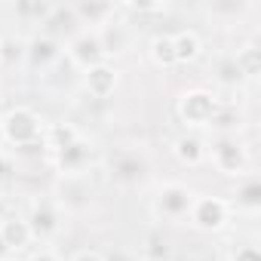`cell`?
<instances>
[{
	"instance_id": "cell-1",
	"label": "cell",
	"mask_w": 261,
	"mask_h": 261,
	"mask_svg": "<svg viewBox=\"0 0 261 261\" xmlns=\"http://www.w3.org/2000/svg\"><path fill=\"white\" fill-rule=\"evenodd\" d=\"M0 129H4V142L13 145V148H34L43 142V129H46V120L34 111V108H13L0 117Z\"/></svg>"
},
{
	"instance_id": "cell-2",
	"label": "cell",
	"mask_w": 261,
	"mask_h": 261,
	"mask_svg": "<svg viewBox=\"0 0 261 261\" xmlns=\"http://www.w3.org/2000/svg\"><path fill=\"white\" fill-rule=\"evenodd\" d=\"M221 108V98L212 92V89H203V86H194V89H185L175 101V114L185 126L191 129H206L212 123V117L218 114Z\"/></svg>"
},
{
	"instance_id": "cell-3",
	"label": "cell",
	"mask_w": 261,
	"mask_h": 261,
	"mask_svg": "<svg viewBox=\"0 0 261 261\" xmlns=\"http://www.w3.org/2000/svg\"><path fill=\"white\" fill-rule=\"evenodd\" d=\"M206 160L227 178H243L249 169V151L237 136H215L212 145H206Z\"/></svg>"
},
{
	"instance_id": "cell-4",
	"label": "cell",
	"mask_w": 261,
	"mask_h": 261,
	"mask_svg": "<svg viewBox=\"0 0 261 261\" xmlns=\"http://www.w3.org/2000/svg\"><path fill=\"white\" fill-rule=\"evenodd\" d=\"M230 203L224 197H212V194H197L194 197V206L188 212L191 224L203 233H221L227 224H230Z\"/></svg>"
},
{
	"instance_id": "cell-5",
	"label": "cell",
	"mask_w": 261,
	"mask_h": 261,
	"mask_svg": "<svg viewBox=\"0 0 261 261\" xmlns=\"http://www.w3.org/2000/svg\"><path fill=\"white\" fill-rule=\"evenodd\" d=\"M194 191L181 181H166L157 188L154 194V215L157 218H166V221H181L188 218L191 206H194Z\"/></svg>"
},
{
	"instance_id": "cell-6",
	"label": "cell",
	"mask_w": 261,
	"mask_h": 261,
	"mask_svg": "<svg viewBox=\"0 0 261 261\" xmlns=\"http://www.w3.org/2000/svg\"><path fill=\"white\" fill-rule=\"evenodd\" d=\"M25 221H28L34 240H53V237H59L62 227H65V212H62V206H59L53 197H37V200L31 203Z\"/></svg>"
},
{
	"instance_id": "cell-7",
	"label": "cell",
	"mask_w": 261,
	"mask_h": 261,
	"mask_svg": "<svg viewBox=\"0 0 261 261\" xmlns=\"http://www.w3.org/2000/svg\"><path fill=\"white\" fill-rule=\"evenodd\" d=\"M65 56H68L71 65L80 68V71H89V68L108 62V56H105L101 40H98L95 31H80V34H74V37L68 40V46H65Z\"/></svg>"
},
{
	"instance_id": "cell-8",
	"label": "cell",
	"mask_w": 261,
	"mask_h": 261,
	"mask_svg": "<svg viewBox=\"0 0 261 261\" xmlns=\"http://www.w3.org/2000/svg\"><path fill=\"white\" fill-rule=\"evenodd\" d=\"M92 160H95V145L86 136L74 139L68 148H62L59 154H53V166L59 169V175H83Z\"/></svg>"
},
{
	"instance_id": "cell-9",
	"label": "cell",
	"mask_w": 261,
	"mask_h": 261,
	"mask_svg": "<svg viewBox=\"0 0 261 261\" xmlns=\"http://www.w3.org/2000/svg\"><path fill=\"white\" fill-rule=\"evenodd\" d=\"M53 200L62 206V212H83V209H89V203H92V185H89L86 172L83 175H62L59 194Z\"/></svg>"
},
{
	"instance_id": "cell-10",
	"label": "cell",
	"mask_w": 261,
	"mask_h": 261,
	"mask_svg": "<svg viewBox=\"0 0 261 261\" xmlns=\"http://www.w3.org/2000/svg\"><path fill=\"white\" fill-rule=\"evenodd\" d=\"M83 86H86V92H89L92 98L105 101V98H111V95L117 92V86H120V71H117L111 62H101V65H95V68L83 71Z\"/></svg>"
},
{
	"instance_id": "cell-11",
	"label": "cell",
	"mask_w": 261,
	"mask_h": 261,
	"mask_svg": "<svg viewBox=\"0 0 261 261\" xmlns=\"http://www.w3.org/2000/svg\"><path fill=\"white\" fill-rule=\"evenodd\" d=\"M31 243H34V233H31V227H28L25 215H19V212H16V215L0 218V246H4L7 252L19 255V252H25Z\"/></svg>"
},
{
	"instance_id": "cell-12",
	"label": "cell",
	"mask_w": 261,
	"mask_h": 261,
	"mask_svg": "<svg viewBox=\"0 0 261 261\" xmlns=\"http://www.w3.org/2000/svg\"><path fill=\"white\" fill-rule=\"evenodd\" d=\"M59 56H62L59 40H53V37L43 34V31H37L31 40H25V62H28V68H34V71H46L49 65L59 62Z\"/></svg>"
},
{
	"instance_id": "cell-13",
	"label": "cell",
	"mask_w": 261,
	"mask_h": 261,
	"mask_svg": "<svg viewBox=\"0 0 261 261\" xmlns=\"http://www.w3.org/2000/svg\"><path fill=\"white\" fill-rule=\"evenodd\" d=\"M111 175L114 181L126 185V188H133V185H142L145 175H148V160L139 157L136 151H123L111 160Z\"/></svg>"
},
{
	"instance_id": "cell-14",
	"label": "cell",
	"mask_w": 261,
	"mask_h": 261,
	"mask_svg": "<svg viewBox=\"0 0 261 261\" xmlns=\"http://www.w3.org/2000/svg\"><path fill=\"white\" fill-rule=\"evenodd\" d=\"M71 10H74L77 22L80 25H92V31H98V28H105L108 22L117 19V7L105 4V0H77Z\"/></svg>"
},
{
	"instance_id": "cell-15",
	"label": "cell",
	"mask_w": 261,
	"mask_h": 261,
	"mask_svg": "<svg viewBox=\"0 0 261 261\" xmlns=\"http://www.w3.org/2000/svg\"><path fill=\"white\" fill-rule=\"evenodd\" d=\"M172 157H175L181 166L197 169V166L206 163V142H203L200 136H178V139L172 142Z\"/></svg>"
},
{
	"instance_id": "cell-16",
	"label": "cell",
	"mask_w": 261,
	"mask_h": 261,
	"mask_svg": "<svg viewBox=\"0 0 261 261\" xmlns=\"http://www.w3.org/2000/svg\"><path fill=\"white\" fill-rule=\"evenodd\" d=\"M83 133L74 126V123H46V129H43V148L49 151V157L53 154H59L62 148H68L74 139H80Z\"/></svg>"
},
{
	"instance_id": "cell-17",
	"label": "cell",
	"mask_w": 261,
	"mask_h": 261,
	"mask_svg": "<svg viewBox=\"0 0 261 261\" xmlns=\"http://www.w3.org/2000/svg\"><path fill=\"white\" fill-rule=\"evenodd\" d=\"M227 203H230V209H240L246 215H258L261 212V181L258 178H246L243 185H237V194Z\"/></svg>"
},
{
	"instance_id": "cell-18",
	"label": "cell",
	"mask_w": 261,
	"mask_h": 261,
	"mask_svg": "<svg viewBox=\"0 0 261 261\" xmlns=\"http://www.w3.org/2000/svg\"><path fill=\"white\" fill-rule=\"evenodd\" d=\"M95 34H98V40H101L105 56H123V53L129 49V31H126V25L117 22V19L108 22L105 28H98Z\"/></svg>"
},
{
	"instance_id": "cell-19",
	"label": "cell",
	"mask_w": 261,
	"mask_h": 261,
	"mask_svg": "<svg viewBox=\"0 0 261 261\" xmlns=\"http://www.w3.org/2000/svg\"><path fill=\"white\" fill-rule=\"evenodd\" d=\"M172 46H175V62H178V65H194V62L203 56V40H200V34L191 31V28L172 34Z\"/></svg>"
},
{
	"instance_id": "cell-20",
	"label": "cell",
	"mask_w": 261,
	"mask_h": 261,
	"mask_svg": "<svg viewBox=\"0 0 261 261\" xmlns=\"http://www.w3.org/2000/svg\"><path fill=\"white\" fill-rule=\"evenodd\" d=\"M148 56H151V62H154L157 68H163V71L175 68L178 62H175L172 34H154V37H151V43H148Z\"/></svg>"
},
{
	"instance_id": "cell-21",
	"label": "cell",
	"mask_w": 261,
	"mask_h": 261,
	"mask_svg": "<svg viewBox=\"0 0 261 261\" xmlns=\"http://www.w3.org/2000/svg\"><path fill=\"white\" fill-rule=\"evenodd\" d=\"M233 68H237L240 77L255 80V77L261 74V49H258V43H246V46H240L237 56H233Z\"/></svg>"
},
{
	"instance_id": "cell-22",
	"label": "cell",
	"mask_w": 261,
	"mask_h": 261,
	"mask_svg": "<svg viewBox=\"0 0 261 261\" xmlns=\"http://www.w3.org/2000/svg\"><path fill=\"white\" fill-rule=\"evenodd\" d=\"M56 4H46V0H19L16 4V16L25 22H46Z\"/></svg>"
},
{
	"instance_id": "cell-23",
	"label": "cell",
	"mask_w": 261,
	"mask_h": 261,
	"mask_svg": "<svg viewBox=\"0 0 261 261\" xmlns=\"http://www.w3.org/2000/svg\"><path fill=\"white\" fill-rule=\"evenodd\" d=\"M240 129V114L233 111V108H227V105H221L218 108V114L212 117V123H209V129H218V136H233L230 129Z\"/></svg>"
},
{
	"instance_id": "cell-24",
	"label": "cell",
	"mask_w": 261,
	"mask_h": 261,
	"mask_svg": "<svg viewBox=\"0 0 261 261\" xmlns=\"http://www.w3.org/2000/svg\"><path fill=\"white\" fill-rule=\"evenodd\" d=\"M166 10H169L166 0H139V4H120L117 7V13H139V16H160Z\"/></svg>"
},
{
	"instance_id": "cell-25",
	"label": "cell",
	"mask_w": 261,
	"mask_h": 261,
	"mask_svg": "<svg viewBox=\"0 0 261 261\" xmlns=\"http://www.w3.org/2000/svg\"><path fill=\"white\" fill-rule=\"evenodd\" d=\"M227 261H261V249L255 243H240L227 252Z\"/></svg>"
},
{
	"instance_id": "cell-26",
	"label": "cell",
	"mask_w": 261,
	"mask_h": 261,
	"mask_svg": "<svg viewBox=\"0 0 261 261\" xmlns=\"http://www.w3.org/2000/svg\"><path fill=\"white\" fill-rule=\"evenodd\" d=\"M166 252H169V246H166V240H163L160 233H151V237L145 240V249H142V255H148V258L160 261V258H163Z\"/></svg>"
},
{
	"instance_id": "cell-27",
	"label": "cell",
	"mask_w": 261,
	"mask_h": 261,
	"mask_svg": "<svg viewBox=\"0 0 261 261\" xmlns=\"http://www.w3.org/2000/svg\"><path fill=\"white\" fill-rule=\"evenodd\" d=\"M13 172H16V166H13L10 154H4V151H0V188H4V185L13 178Z\"/></svg>"
},
{
	"instance_id": "cell-28",
	"label": "cell",
	"mask_w": 261,
	"mask_h": 261,
	"mask_svg": "<svg viewBox=\"0 0 261 261\" xmlns=\"http://www.w3.org/2000/svg\"><path fill=\"white\" fill-rule=\"evenodd\" d=\"M71 261H105V252H98V249H80V252L71 255Z\"/></svg>"
},
{
	"instance_id": "cell-29",
	"label": "cell",
	"mask_w": 261,
	"mask_h": 261,
	"mask_svg": "<svg viewBox=\"0 0 261 261\" xmlns=\"http://www.w3.org/2000/svg\"><path fill=\"white\" fill-rule=\"evenodd\" d=\"M28 261H59V255H56V252H49V249H40V252H34Z\"/></svg>"
},
{
	"instance_id": "cell-30",
	"label": "cell",
	"mask_w": 261,
	"mask_h": 261,
	"mask_svg": "<svg viewBox=\"0 0 261 261\" xmlns=\"http://www.w3.org/2000/svg\"><path fill=\"white\" fill-rule=\"evenodd\" d=\"M105 261H136V255H129V252H111V255H105Z\"/></svg>"
},
{
	"instance_id": "cell-31",
	"label": "cell",
	"mask_w": 261,
	"mask_h": 261,
	"mask_svg": "<svg viewBox=\"0 0 261 261\" xmlns=\"http://www.w3.org/2000/svg\"><path fill=\"white\" fill-rule=\"evenodd\" d=\"M0 261H19V258L16 255H7V258H0Z\"/></svg>"
},
{
	"instance_id": "cell-32",
	"label": "cell",
	"mask_w": 261,
	"mask_h": 261,
	"mask_svg": "<svg viewBox=\"0 0 261 261\" xmlns=\"http://www.w3.org/2000/svg\"><path fill=\"white\" fill-rule=\"evenodd\" d=\"M0 68H4V49H0Z\"/></svg>"
},
{
	"instance_id": "cell-33",
	"label": "cell",
	"mask_w": 261,
	"mask_h": 261,
	"mask_svg": "<svg viewBox=\"0 0 261 261\" xmlns=\"http://www.w3.org/2000/svg\"><path fill=\"white\" fill-rule=\"evenodd\" d=\"M0 145H4V129H0Z\"/></svg>"
}]
</instances>
